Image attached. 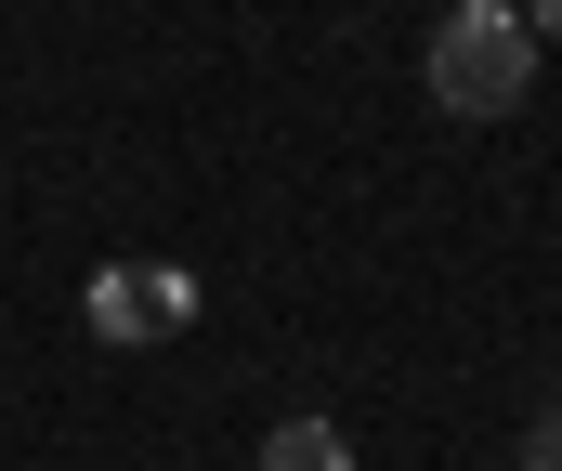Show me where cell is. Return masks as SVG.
<instances>
[{"mask_svg": "<svg viewBox=\"0 0 562 471\" xmlns=\"http://www.w3.org/2000/svg\"><path fill=\"white\" fill-rule=\"evenodd\" d=\"M419 79H431L445 119H510V105L537 92V26H524V0H458V13L431 26Z\"/></svg>", "mask_w": 562, "mask_h": 471, "instance_id": "cell-1", "label": "cell"}, {"mask_svg": "<svg viewBox=\"0 0 562 471\" xmlns=\"http://www.w3.org/2000/svg\"><path fill=\"white\" fill-rule=\"evenodd\" d=\"M79 314H92V340H119V354H132V340H170V327L196 314V289H183L170 262H105Z\"/></svg>", "mask_w": 562, "mask_h": 471, "instance_id": "cell-2", "label": "cell"}, {"mask_svg": "<svg viewBox=\"0 0 562 471\" xmlns=\"http://www.w3.org/2000/svg\"><path fill=\"white\" fill-rule=\"evenodd\" d=\"M249 471H353V433H340V419H276Z\"/></svg>", "mask_w": 562, "mask_h": 471, "instance_id": "cell-3", "label": "cell"}, {"mask_svg": "<svg viewBox=\"0 0 562 471\" xmlns=\"http://www.w3.org/2000/svg\"><path fill=\"white\" fill-rule=\"evenodd\" d=\"M524 471H562V406H537V433H524Z\"/></svg>", "mask_w": 562, "mask_h": 471, "instance_id": "cell-4", "label": "cell"}, {"mask_svg": "<svg viewBox=\"0 0 562 471\" xmlns=\"http://www.w3.org/2000/svg\"><path fill=\"white\" fill-rule=\"evenodd\" d=\"M524 26H537V40H562V0H524Z\"/></svg>", "mask_w": 562, "mask_h": 471, "instance_id": "cell-5", "label": "cell"}]
</instances>
